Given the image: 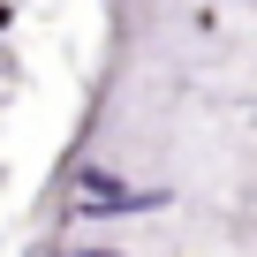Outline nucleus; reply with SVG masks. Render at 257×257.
Here are the masks:
<instances>
[{"instance_id": "2", "label": "nucleus", "mask_w": 257, "mask_h": 257, "mask_svg": "<svg viewBox=\"0 0 257 257\" xmlns=\"http://www.w3.org/2000/svg\"><path fill=\"white\" fill-rule=\"evenodd\" d=\"M76 257H113V249H76Z\"/></svg>"}, {"instance_id": "3", "label": "nucleus", "mask_w": 257, "mask_h": 257, "mask_svg": "<svg viewBox=\"0 0 257 257\" xmlns=\"http://www.w3.org/2000/svg\"><path fill=\"white\" fill-rule=\"evenodd\" d=\"M0 23H8V8H0Z\"/></svg>"}, {"instance_id": "1", "label": "nucleus", "mask_w": 257, "mask_h": 257, "mask_svg": "<svg viewBox=\"0 0 257 257\" xmlns=\"http://www.w3.org/2000/svg\"><path fill=\"white\" fill-rule=\"evenodd\" d=\"M159 204H167L159 189H128L106 167H83L76 174V219H137V212H159Z\"/></svg>"}]
</instances>
